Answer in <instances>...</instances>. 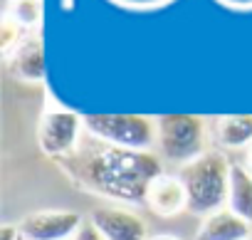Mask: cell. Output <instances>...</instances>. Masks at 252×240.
<instances>
[{
    "instance_id": "cell-1",
    "label": "cell",
    "mask_w": 252,
    "mask_h": 240,
    "mask_svg": "<svg viewBox=\"0 0 252 240\" xmlns=\"http://www.w3.org/2000/svg\"><path fill=\"white\" fill-rule=\"evenodd\" d=\"M87 134V132H84ZM74 188L106 198L114 206H146L149 186L163 173L156 151H131L84 137L67 159L57 161Z\"/></svg>"
},
{
    "instance_id": "cell-2",
    "label": "cell",
    "mask_w": 252,
    "mask_h": 240,
    "mask_svg": "<svg viewBox=\"0 0 252 240\" xmlns=\"http://www.w3.org/2000/svg\"><path fill=\"white\" fill-rule=\"evenodd\" d=\"M230 171L232 164L218 149H208L200 159L181 166L178 176L188 193V213L205 218L220 208H227Z\"/></svg>"
},
{
    "instance_id": "cell-3",
    "label": "cell",
    "mask_w": 252,
    "mask_h": 240,
    "mask_svg": "<svg viewBox=\"0 0 252 240\" xmlns=\"http://www.w3.org/2000/svg\"><path fill=\"white\" fill-rule=\"evenodd\" d=\"M158 122L156 154L176 166H188L208 151V122L198 114H163Z\"/></svg>"
},
{
    "instance_id": "cell-4",
    "label": "cell",
    "mask_w": 252,
    "mask_h": 240,
    "mask_svg": "<svg viewBox=\"0 0 252 240\" xmlns=\"http://www.w3.org/2000/svg\"><path fill=\"white\" fill-rule=\"evenodd\" d=\"M84 132L111 146L131 151H156L158 122L146 114H87Z\"/></svg>"
},
{
    "instance_id": "cell-5",
    "label": "cell",
    "mask_w": 252,
    "mask_h": 240,
    "mask_svg": "<svg viewBox=\"0 0 252 240\" xmlns=\"http://www.w3.org/2000/svg\"><path fill=\"white\" fill-rule=\"evenodd\" d=\"M82 139H84V116L60 104H47L42 109L37 122V146L47 159L52 161L67 159L72 151H77Z\"/></svg>"
},
{
    "instance_id": "cell-6",
    "label": "cell",
    "mask_w": 252,
    "mask_h": 240,
    "mask_svg": "<svg viewBox=\"0 0 252 240\" xmlns=\"http://www.w3.org/2000/svg\"><path fill=\"white\" fill-rule=\"evenodd\" d=\"M84 218L74 210H35L28 213L18 228L23 240H72Z\"/></svg>"
},
{
    "instance_id": "cell-7",
    "label": "cell",
    "mask_w": 252,
    "mask_h": 240,
    "mask_svg": "<svg viewBox=\"0 0 252 240\" xmlns=\"http://www.w3.org/2000/svg\"><path fill=\"white\" fill-rule=\"evenodd\" d=\"M106 240H149L146 220L126 206H99L87 218Z\"/></svg>"
},
{
    "instance_id": "cell-8",
    "label": "cell",
    "mask_w": 252,
    "mask_h": 240,
    "mask_svg": "<svg viewBox=\"0 0 252 240\" xmlns=\"http://www.w3.org/2000/svg\"><path fill=\"white\" fill-rule=\"evenodd\" d=\"M8 72L15 82L23 84H42L45 82V47L40 33H32L5 62Z\"/></svg>"
},
{
    "instance_id": "cell-9",
    "label": "cell",
    "mask_w": 252,
    "mask_h": 240,
    "mask_svg": "<svg viewBox=\"0 0 252 240\" xmlns=\"http://www.w3.org/2000/svg\"><path fill=\"white\" fill-rule=\"evenodd\" d=\"M146 206L161 218H176L178 213L188 210V193L181 176L161 173L146 193Z\"/></svg>"
},
{
    "instance_id": "cell-10",
    "label": "cell",
    "mask_w": 252,
    "mask_h": 240,
    "mask_svg": "<svg viewBox=\"0 0 252 240\" xmlns=\"http://www.w3.org/2000/svg\"><path fill=\"white\" fill-rule=\"evenodd\" d=\"M252 225L230 208H220L205 215L195 230V240H250Z\"/></svg>"
},
{
    "instance_id": "cell-11",
    "label": "cell",
    "mask_w": 252,
    "mask_h": 240,
    "mask_svg": "<svg viewBox=\"0 0 252 240\" xmlns=\"http://www.w3.org/2000/svg\"><path fill=\"white\" fill-rule=\"evenodd\" d=\"M213 141L222 149L252 146V114H225L213 122Z\"/></svg>"
},
{
    "instance_id": "cell-12",
    "label": "cell",
    "mask_w": 252,
    "mask_h": 240,
    "mask_svg": "<svg viewBox=\"0 0 252 240\" xmlns=\"http://www.w3.org/2000/svg\"><path fill=\"white\" fill-rule=\"evenodd\" d=\"M227 208L252 225V173L247 171L245 164H232Z\"/></svg>"
},
{
    "instance_id": "cell-13",
    "label": "cell",
    "mask_w": 252,
    "mask_h": 240,
    "mask_svg": "<svg viewBox=\"0 0 252 240\" xmlns=\"http://www.w3.org/2000/svg\"><path fill=\"white\" fill-rule=\"evenodd\" d=\"M5 15L23 28L37 33V28L42 25V0H8Z\"/></svg>"
},
{
    "instance_id": "cell-14",
    "label": "cell",
    "mask_w": 252,
    "mask_h": 240,
    "mask_svg": "<svg viewBox=\"0 0 252 240\" xmlns=\"http://www.w3.org/2000/svg\"><path fill=\"white\" fill-rule=\"evenodd\" d=\"M32 35V30L23 28L20 23H15L13 18H8L3 13V28H0V55H3V62H8L13 57V52Z\"/></svg>"
},
{
    "instance_id": "cell-15",
    "label": "cell",
    "mask_w": 252,
    "mask_h": 240,
    "mask_svg": "<svg viewBox=\"0 0 252 240\" xmlns=\"http://www.w3.org/2000/svg\"><path fill=\"white\" fill-rule=\"evenodd\" d=\"M72 240H106V238H104V235H101V233H99L89 220H84V223H82V228H79V233H77Z\"/></svg>"
},
{
    "instance_id": "cell-16",
    "label": "cell",
    "mask_w": 252,
    "mask_h": 240,
    "mask_svg": "<svg viewBox=\"0 0 252 240\" xmlns=\"http://www.w3.org/2000/svg\"><path fill=\"white\" fill-rule=\"evenodd\" d=\"M0 240H23L20 228L13 225V223H3V228H0Z\"/></svg>"
},
{
    "instance_id": "cell-17",
    "label": "cell",
    "mask_w": 252,
    "mask_h": 240,
    "mask_svg": "<svg viewBox=\"0 0 252 240\" xmlns=\"http://www.w3.org/2000/svg\"><path fill=\"white\" fill-rule=\"evenodd\" d=\"M149 240H181L178 235H171V233H161V235H151Z\"/></svg>"
},
{
    "instance_id": "cell-18",
    "label": "cell",
    "mask_w": 252,
    "mask_h": 240,
    "mask_svg": "<svg viewBox=\"0 0 252 240\" xmlns=\"http://www.w3.org/2000/svg\"><path fill=\"white\" fill-rule=\"evenodd\" d=\"M245 166H247V171L252 173V146L247 149V154H245Z\"/></svg>"
},
{
    "instance_id": "cell-19",
    "label": "cell",
    "mask_w": 252,
    "mask_h": 240,
    "mask_svg": "<svg viewBox=\"0 0 252 240\" xmlns=\"http://www.w3.org/2000/svg\"><path fill=\"white\" fill-rule=\"evenodd\" d=\"M250 240H252V238H250Z\"/></svg>"
}]
</instances>
